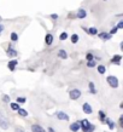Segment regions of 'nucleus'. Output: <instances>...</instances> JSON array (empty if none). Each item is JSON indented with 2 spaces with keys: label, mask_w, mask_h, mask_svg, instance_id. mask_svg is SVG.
Returning a JSON list of instances; mask_svg holds the SVG:
<instances>
[{
  "label": "nucleus",
  "mask_w": 123,
  "mask_h": 132,
  "mask_svg": "<svg viewBox=\"0 0 123 132\" xmlns=\"http://www.w3.org/2000/svg\"><path fill=\"white\" fill-rule=\"evenodd\" d=\"M80 127H82V130H83L84 132H93L95 126L89 124V121H88L87 119H83V120L80 121Z\"/></svg>",
  "instance_id": "nucleus-1"
},
{
  "label": "nucleus",
  "mask_w": 123,
  "mask_h": 132,
  "mask_svg": "<svg viewBox=\"0 0 123 132\" xmlns=\"http://www.w3.org/2000/svg\"><path fill=\"white\" fill-rule=\"evenodd\" d=\"M106 81H107V84L110 85L111 87H113V88H117V87H118V79H117L116 76H113V75L107 76Z\"/></svg>",
  "instance_id": "nucleus-2"
},
{
  "label": "nucleus",
  "mask_w": 123,
  "mask_h": 132,
  "mask_svg": "<svg viewBox=\"0 0 123 132\" xmlns=\"http://www.w3.org/2000/svg\"><path fill=\"white\" fill-rule=\"evenodd\" d=\"M0 127L4 128V130H7L8 128V120L7 118L3 114V113L0 112Z\"/></svg>",
  "instance_id": "nucleus-3"
},
{
  "label": "nucleus",
  "mask_w": 123,
  "mask_h": 132,
  "mask_svg": "<svg viewBox=\"0 0 123 132\" xmlns=\"http://www.w3.org/2000/svg\"><path fill=\"white\" fill-rule=\"evenodd\" d=\"M69 97H70V100H72V101L79 100L80 97H81V91H80L79 88H74V90H71V91L69 92Z\"/></svg>",
  "instance_id": "nucleus-4"
},
{
  "label": "nucleus",
  "mask_w": 123,
  "mask_h": 132,
  "mask_svg": "<svg viewBox=\"0 0 123 132\" xmlns=\"http://www.w3.org/2000/svg\"><path fill=\"white\" fill-rule=\"evenodd\" d=\"M57 118L59 119V120H63V121H68L69 120V115L68 114H65L64 112H57Z\"/></svg>",
  "instance_id": "nucleus-5"
},
{
  "label": "nucleus",
  "mask_w": 123,
  "mask_h": 132,
  "mask_svg": "<svg viewBox=\"0 0 123 132\" xmlns=\"http://www.w3.org/2000/svg\"><path fill=\"white\" fill-rule=\"evenodd\" d=\"M17 50H15V48H12L11 46L7 48V51H6V55H7L8 57H17Z\"/></svg>",
  "instance_id": "nucleus-6"
},
{
  "label": "nucleus",
  "mask_w": 123,
  "mask_h": 132,
  "mask_svg": "<svg viewBox=\"0 0 123 132\" xmlns=\"http://www.w3.org/2000/svg\"><path fill=\"white\" fill-rule=\"evenodd\" d=\"M17 64H18L17 60H11V61H10V62L7 63V67H8V69H10L11 72H13V70H15V68H16Z\"/></svg>",
  "instance_id": "nucleus-7"
},
{
  "label": "nucleus",
  "mask_w": 123,
  "mask_h": 132,
  "mask_svg": "<svg viewBox=\"0 0 123 132\" xmlns=\"http://www.w3.org/2000/svg\"><path fill=\"white\" fill-rule=\"evenodd\" d=\"M86 16H87V12H86V10H84V9H80L79 11H77V15H76V17H77V18H80V20L84 18Z\"/></svg>",
  "instance_id": "nucleus-8"
},
{
  "label": "nucleus",
  "mask_w": 123,
  "mask_h": 132,
  "mask_svg": "<svg viewBox=\"0 0 123 132\" xmlns=\"http://www.w3.org/2000/svg\"><path fill=\"white\" fill-rule=\"evenodd\" d=\"M121 60H122V56H121V55H115V56L112 57L111 63H115V64H117V65H119V64H121Z\"/></svg>",
  "instance_id": "nucleus-9"
},
{
  "label": "nucleus",
  "mask_w": 123,
  "mask_h": 132,
  "mask_svg": "<svg viewBox=\"0 0 123 132\" xmlns=\"http://www.w3.org/2000/svg\"><path fill=\"white\" fill-rule=\"evenodd\" d=\"M45 43H46V45H48V46H50V45L53 43V35H52V34H50V33H48V34H46V36H45Z\"/></svg>",
  "instance_id": "nucleus-10"
},
{
  "label": "nucleus",
  "mask_w": 123,
  "mask_h": 132,
  "mask_svg": "<svg viewBox=\"0 0 123 132\" xmlns=\"http://www.w3.org/2000/svg\"><path fill=\"white\" fill-rule=\"evenodd\" d=\"M83 29L89 34V35H97V34H98V29L94 28V27H91V28H88V29H86L83 27Z\"/></svg>",
  "instance_id": "nucleus-11"
},
{
  "label": "nucleus",
  "mask_w": 123,
  "mask_h": 132,
  "mask_svg": "<svg viewBox=\"0 0 123 132\" xmlns=\"http://www.w3.org/2000/svg\"><path fill=\"white\" fill-rule=\"evenodd\" d=\"M82 109H83V112L86 113V114H92V110H93L92 107L88 103H84L83 105H82Z\"/></svg>",
  "instance_id": "nucleus-12"
},
{
  "label": "nucleus",
  "mask_w": 123,
  "mask_h": 132,
  "mask_svg": "<svg viewBox=\"0 0 123 132\" xmlns=\"http://www.w3.org/2000/svg\"><path fill=\"white\" fill-rule=\"evenodd\" d=\"M32 131L33 132H46L44 130V127H41L40 125H33V126H32Z\"/></svg>",
  "instance_id": "nucleus-13"
},
{
  "label": "nucleus",
  "mask_w": 123,
  "mask_h": 132,
  "mask_svg": "<svg viewBox=\"0 0 123 132\" xmlns=\"http://www.w3.org/2000/svg\"><path fill=\"white\" fill-rule=\"evenodd\" d=\"M58 57H59V58H62V60H67V58H68L67 51H65V50H63V48H62V50H59V51H58Z\"/></svg>",
  "instance_id": "nucleus-14"
},
{
  "label": "nucleus",
  "mask_w": 123,
  "mask_h": 132,
  "mask_svg": "<svg viewBox=\"0 0 123 132\" xmlns=\"http://www.w3.org/2000/svg\"><path fill=\"white\" fill-rule=\"evenodd\" d=\"M70 130H71L72 132H77L80 130V122H72V124L70 125Z\"/></svg>",
  "instance_id": "nucleus-15"
},
{
  "label": "nucleus",
  "mask_w": 123,
  "mask_h": 132,
  "mask_svg": "<svg viewBox=\"0 0 123 132\" xmlns=\"http://www.w3.org/2000/svg\"><path fill=\"white\" fill-rule=\"evenodd\" d=\"M99 38H100V39H103V40H109V39L111 38V35H110L109 33H100Z\"/></svg>",
  "instance_id": "nucleus-16"
},
{
  "label": "nucleus",
  "mask_w": 123,
  "mask_h": 132,
  "mask_svg": "<svg viewBox=\"0 0 123 132\" xmlns=\"http://www.w3.org/2000/svg\"><path fill=\"white\" fill-rule=\"evenodd\" d=\"M88 87H89V92H91V93H97V88H95V86H94L93 82H89Z\"/></svg>",
  "instance_id": "nucleus-17"
},
{
  "label": "nucleus",
  "mask_w": 123,
  "mask_h": 132,
  "mask_svg": "<svg viewBox=\"0 0 123 132\" xmlns=\"http://www.w3.org/2000/svg\"><path fill=\"white\" fill-rule=\"evenodd\" d=\"M105 72H106V68L104 67L103 64H100V65H98V73H99V74H104Z\"/></svg>",
  "instance_id": "nucleus-18"
},
{
  "label": "nucleus",
  "mask_w": 123,
  "mask_h": 132,
  "mask_svg": "<svg viewBox=\"0 0 123 132\" xmlns=\"http://www.w3.org/2000/svg\"><path fill=\"white\" fill-rule=\"evenodd\" d=\"M17 112H18V114H20L21 116H27L28 115V112H27V110H25V109H18V110H17Z\"/></svg>",
  "instance_id": "nucleus-19"
},
{
  "label": "nucleus",
  "mask_w": 123,
  "mask_h": 132,
  "mask_svg": "<svg viewBox=\"0 0 123 132\" xmlns=\"http://www.w3.org/2000/svg\"><path fill=\"white\" fill-rule=\"evenodd\" d=\"M79 35H77V34H72L71 35V43L72 44H76V43H77V41H79Z\"/></svg>",
  "instance_id": "nucleus-20"
},
{
  "label": "nucleus",
  "mask_w": 123,
  "mask_h": 132,
  "mask_svg": "<svg viewBox=\"0 0 123 132\" xmlns=\"http://www.w3.org/2000/svg\"><path fill=\"white\" fill-rule=\"evenodd\" d=\"M10 107H11L12 110H18V109H20V104L15 102V103H11V104H10Z\"/></svg>",
  "instance_id": "nucleus-21"
},
{
  "label": "nucleus",
  "mask_w": 123,
  "mask_h": 132,
  "mask_svg": "<svg viewBox=\"0 0 123 132\" xmlns=\"http://www.w3.org/2000/svg\"><path fill=\"white\" fill-rule=\"evenodd\" d=\"M10 38H11V41H17L18 40V34H17V33H11V36H10Z\"/></svg>",
  "instance_id": "nucleus-22"
},
{
  "label": "nucleus",
  "mask_w": 123,
  "mask_h": 132,
  "mask_svg": "<svg viewBox=\"0 0 123 132\" xmlns=\"http://www.w3.org/2000/svg\"><path fill=\"white\" fill-rule=\"evenodd\" d=\"M59 39H60V40H62V41L67 40V39H68V33H65V32H64V33H62V34H60V35H59Z\"/></svg>",
  "instance_id": "nucleus-23"
},
{
  "label": "nucleus",
  "mask_w": 123,
  "mask_h": 132,
  "mask_svg": "<svg viewBox=\"0 0 123 132\" xmlns=\"http://www.w3.org/2000/svg\"><path fill=\"white\" fill-rule=\"evenodd\" d=\"M99 118H100V120H101V121H104L105 119H106V116H105V113H104L103 110H100V112H99Z\"/></svg>",
  "instance_id": "nucleus-24"
},
{
  "label": "nucleus",
  "mask_w": 123,
  "mask_h": 132,
  "mask_svg": "<svg viewBox=\"0 0 123 132\" xmlns=\"http://www.w3.org/2000/svg\"><path fill=\"white\" fill-rule=\"evenodd\" d=\"M86 60H87L88 62H89V61H93V60H94V56H93V53H91V52H89V53H87V56H86Z\"/></svg>",
  "instance_id": "nucleus-25"
},
{
  "label": "nucleus",
  "mask_w": 123,
  "mask_h": 132,
  "mask_svg": "<svg viewBox=\"0 0 123 132\" xmlns=\"http://www.w3.org/2000/svg\"><path fill=\"white\" fill-rule=\"evenodd\" d=\"M87 67L88 68H93V67H95V61L93 60V61H89L87 63Z\"/></svg>",
  "instance_id": "nucleus-26"
},
{
  "label": "nucleus",
  "mask_w": 123,
  "mask_h": 132,
  "mask_svg": "<svg viewBox=\"0 0 123 132\" xmlns=\"http://www.w3.org/2000/svg\"><path fill=\"white\" fill-rule=\"evenodd\" d=\"M16 101H17L16 103H18V104H20V103H24V102H25V101H27V100H25L24 97H18V98H17Z\"/></svg>",
  "instance_id": "nucleus-27"
},
{
  "label": "nucleus",
  "mask_w": 123,
  "mask_h": 132,
  "mask_svg": "<svg viewBox=\"0 0 123 132\" xmlns=\"http://www.w3.org/2000/svg\"><path fill=\"white\" fill-rule=\"evenodd\" d=\"M117 30H118V29H117V28L115 27V28H112L111 30L109 32V34H110V35H113V34H116V32H117Z\"/></svg>",
  "instance_id": "nucleus-28"
},
{
  "label": "nucleus",
  "mask_w": 123,
  "mask_h": 132,
  "mask_svg": "<svg viewBox=\"0 0 123 132\" xmlns=\"http://www.w3.org/2000/svg\"><path fill=\"white\" fill-rule=\"evenodd\" d=\"M117 29H122L123 28V21H119L118 24H117V27H116Z\"/></svg>",
  "instance_id": "nucleus-29"
},
{
  "label": "nucleus",
  "mask_w": 123,
  "mask_h": 132,
  "mask_svg": "<svg viewBox=\"0 0 123 132\" xmlns=\"http://www.w3.org/2000/svg\"><path fill=\"white\" fill-rule=\"evenodd\" d=\"M109 127H110V130H113V128H115V122L109 121Z\"/></svg>",
  "instance_id": "nucleus-30"
},
{
  "label": "nucleus",
  "mask_w": 123,
  "mask_h": 132,
  "mask_svg": "<svg viewBox=\"0 0 123 132\" xmlns=\"http://www.w3.org/2000/svg\"><path fill=\"white\" fill-rule=\"evenodd\" d=\"M3 100H4V102H8V101H10V97H8V96H6V95H5V96L3 97Z\"/></svg>",
  "instance_id": "nucleus-31"
},
{
  "label": "nucleus",
  "mask_w": 123,
  "mask_h": 132,
  "mask_svg": "<svg viewBox=\"0 0 123 132\" xmlns=\"http://www.w3.org/2000/svg\"><path fill=\"white\" fill-rule=\"evenodd\" d=\"M51 18L52 20H57V18H58V15H51Z\"/></svg>",
  "instance_id": "nucleus-32"
},
{
  "label": "nucleus",
  "mask_w": 123,
  "mask_h": 132,
  "mask_svg": "<svg viewBox=\"0 0 123 132\" xmlns=\"http://www.w3.org/2000/svg\"><path fill=\"white\" fill-rule=\"evenodd\" d=\"M3 30H4V26H3V24H0V34H1Z\"/></svg>",
  "instance_id": "nucleus-33"
},
{
  "label": "nucleus",
  "mask_w": 123,
  "mask_h": 132,
  "mask_svg": "<svg viewBox=\"0 0 123 132\" xmlns=\"http://www.w3.org/2000/svg\"><path fill=\"white\" fill-rule=\"evenodd\" d=\"M15 132H24V131L22 130V128H16V130H15Z\"/></svg>",
  "instance_id": "nucleus-34"
},
{
  "label": "nucleus",
  "mask_w": 123,
  "mask_h": 132,
  "mask_svg": "<svg viewBox=\"0 0 123 132\" xmlns=\"http://www.w3.org/2000/svg\"><path fill=\"white\" fill-rule=\"evenodd\" d=\"M48 132H54V130H53L52 127H50V128H48Z\"/></svg>",
  "instance_id": "nucleus-35"
},
{
  "label": "nucleus",
  "mask_w": 123,
  "mask_h": 132,
  "mask_svg": "<svg viewBox=\"0 0 123 132\" xmlns=\"http://www.w3.org/2000/svg\"><path fill=\"white\" fill-rule=\"evenodd\" d=\"M0 20H1V18H0Z\"/></svg>",
  "instance_id": "nucleus-36"
}]
</instances>
